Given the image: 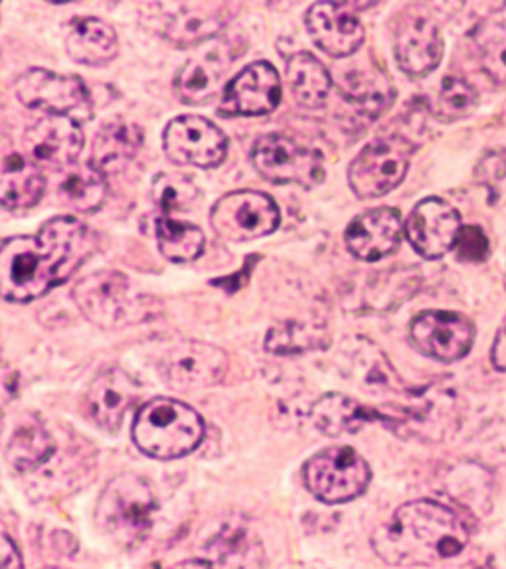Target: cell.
Wrapping results in <instances>:
<instances>
[{
	"mask_svg": "<svg viewBox=\"0 0 506 569\" xmlns=\"http://www.w3.org/2000/svg\"><path fill=\"white\" fill-rule=\"evenodd\" d=\"M98 248V238L86 223L60 216L34 236L9 238L0 249V293L10 302L44 297L68 281Z\"/></svg>",
	"mask_w": 506,
	"mask_h": 569,
	"instance_id": "cell-1",
	"label": "cell"
},
{
	"mask_svg": "<svg viewBox=\"0 0 506 569\" xmlns=\"http://www.w3.org/2000/svg\"><path fill=\"white\" fill-rule=\"evenodd\" d=\"M469 538L472 530L457 510L436 500H414L373 533V548L390 566L418 568L459 556Z\"/></svg>",
	"mask_w": 506,
	"mask_h": 569,
	"instance_id": "cell-2",
	"label": "cell"
},
{
	"mask_svg": "<svg viewBox=\"0 0 506 569\" xmlns=\"http://www.w3.org/2000/svg\"><path fill=\"white\" fill-rule=\"evenodd\" d=\"M73 301L83 317L101 329L116 330L157 319L160 305L117 271H98L73 287Z\"/></svg>",
	"mask_w": 506,
	"mask_h": 569,
	"instance_id": "cell-3",
	"label": "cell"
},
{
	"mask_svg": "<svg viewBox=\"0 0 506 569\" xmlns=\"http://www.w3.org/2000/svg\"><path fill=\"white\" fill-rule=\"evenodd\" d=\"M205 421L185 401L155 398L135 416L133 441L141 453L160 461L192 453L205 439Z\"/></svg>",
	"mask_w": 506,
	"mask_h": 569,
	"instance_id": "cell-4",
	"label": "cell"
},
{
	"mask_svg": "<svg viewBox=\"0 0 506 569\" xmlns=\"http://www.w3.org/2000/svg\"><path fill=\"white\" fill-rule=\"evenodd\" d=\"M157 498L147 480L127 472L119 475L101 492L96 520L99 528L119 546L133 548L141 543L152 528Z\"/></svg>",
	"mask_w": 506,
	"mask_h": 569,
	"instance_id": "cell-5",
	"label": "cell"
},
{
	"mask_svg": "<svg viewBox=\"0 0 506 569\" xmlns=\"http://www.w3.org/2000/svg\"><path fill=\"white\" fill-rule=\"evenodd\" d=\"M302 477L312 497L327 505H340L365 495L373 472L355 449L330 447L307 461Z\"/></svg>",
	"mask_w": 506,
	"mask_h": 569,
	"instance_id": "cell-6",
	"label": "cell"
},
{
	"mask_svg": "<svg viewBox=\"0 0 506 569\" xmlns=\"http://www.w3.org/2000/svg\"><path fill=\"white\" fill-rule=\"evenodd\" d=\"M251 162L261 177L274 184H295L311 190L325 178V160L312 147L285 134L259 137Z\"/></svg>",
	"mask_w": 506,
	"mask_h": 569,
	"instance_id": "cell-7",
	"label": "cell"
},
{
	"mask_svg": "<svg viewBox=\"0 0 506 569\" xmlns=\"http://www.w3.org/2000/svg\"><path fill=\"white\" fill-rule=\"evenodd\" d=\"M414 147L404 137H384L366 144L348 169V182L358 198L388 194L406 178Z\"/></svg>",
	"mask_w": 506,
	"mask_h": 569,
	"instance_id": "cell-8",
	"label": "cell"
},
{
	"mask_svg": "<svg viewBox=\"0 0 506 569\" xmlns=\"http://www.w3.org/2000/svg\"><path fill=\"white\" fill-rule=\"evenodd\" d=\"M14 91L20 103L48 116L70 117L78 123L91 117V98L86 83L76 76L48 70H28L18 78Z\"/></svg>",
	"mask_w": 506,
	"mask_h": 569,
	"instance_id": "cell-9",
	"label": "cell"
},
{
	"mask_svg": "<svg viewBox=\"0 0 506 569\" xmlns=\"http://www.w3.org/2000/svg\"><path fill=\"white\" fill-rule=\"evenodd\" d=\"M210 222L224 240L249 241L274 233L281 222V213L276 200L264 192L236 190L216 202Z\"/></svg>",
	"mask_w": 506,
	"mask_h": 569,
	"instance_id": "cell-10",
	"label": "cell"
},
{
	"mask_svg": "<svg viewBox=\"0 0 506 569\" xmlns=\"http://www.w3.org/2000/svg\"><path fill=\"white\" fill-rule=\"evenodd\" d=\"M165 152L175 164L214 169L228 154V137L200 116L178 117L162 134Z\"/></svg>",
	"mask_w": 506,
	"mask_h": 569,
	"instance_id": "cell-11",
	"label": "cell"
},
{
	"mask_svg": "<svg viewBox=\"0 0 506 569\" xmlns=\"http://www.w3.org/2000/svg\"><path fill=\"white\" fill-rule=\"evenodd\" d=\"M159 368L170 388L200 390L222 380L228 372V355L222 348L198 340H185L167 350Z\"/></svg>",
	"mask_w": 506,
	"mask_h": 569,
	"instance_id": "cell-12",
	"label": "cell"
},
{
	"mask_svg": "<svg viewBox=\"0 0 506 569\" xmlns=\"http://www.w3.org/2000/svg\"><path fill=\"white\" fill-rule=\"evenodd\" d=\"M234 60L236 52L228 40L214 38L200 46L175 78L178 98L188 106H200L216 98Z\"/></svg>",
	"mask_w": 506,
	"mask_h": 569,
	"instance_id": "cell-13",
	"label": "cell"
},
{
	"mask_svg": "<svg viewBox=\"0 0 506 569\" xmlns=\"http://www.w3.org/2000/svg\"><path fill=\"white\" fill-rule=\"evenodd\" d=\"M409 335L424 355L439 362H455L469 355L475 325L459 312L426 311L414 319Z\"/></svg>",
	"mask_w": 506,
	"mask_h": 569,
	"instance_id": "cell-14",
	"label": "cell"
},
{
	"mask_svg": "<svg viewBox=\"0 0 506 569\" xmlns=\"http://www.w3.org/2000/svg\"><path fill=\"white\" fill-rule=\"evenodd\" d=\"M462 216L441 198L421 200L406 222V238L421 258L439 259L455 249Z\"/></svg>",
	"mask_w": 506,
	"mask_h": 569,
	"instance_id": "cell-15",
	"label": "cell"
},
{
	"mask_svg": "<svg viewBox=\"0 0 506 569\" xmlns=\"http://www.w3.org/2000/svg\"><path fill=\"white\" fill-rule=\"evenodd\" d=\"M396 60L411 78H424L444 58V40L436 20L419 10L401 14L396 27Z\"/></svg>",
	"mask_w": 506,
	"mask_h": 569,
	"instance_id": "cell-16",
	"label": "cell"
},
{
	"mask_svg": "<svg viewBox=\"0 0 506 569\" xmlns=\"http://www.w3.org/2000/svg\"><path fill=\"white\" fill-rule=\"evenodd\" d=\"M157 9L165 18L160 34L178 48L210 42L231 18L230 7L224 2H175L157 4Z\"/></svg>",
	"mask_w": 506,
	"mask_h": 569,
	"instance_id": "cell-17",
	"label": "cell"
},
{
	"mask_svg": "<svg viewBox=\"0 0 506 569\" xmlns=\"http://www.w3.org/2000/svg\"><path fill=\"white\" fill-rule=\"evenodd\" d=\"M281 101V80L269 62L249 63L224 89L220 113L226 117H256L271 113Z\"/></svg>",
	"mask_w": 506,
	"mask_h": 569,
	"instance_id": "cell-18",
	"label": "cell"
},
{
	"mask_svg": "<svg viewBox=\"0 0 506 569\" xmlns=\"http://www.w3.org/2000/svg\"><path fill=\"white\" fill-rule=\"evenodd\" d=\"M28 154L38 167L66 169L83 149L81 123L70 117L48 116L36 121L24 137Z\"/></svg>",
	"mask_w": 506,
	"mask_h": 569,
	"instance_id": "cell-19",
	"label": "cell"
},
{
	"mask_svg": "<svg viewBox=\"0 0 506 569\" xmlns=\"http://www.w3.org/2000/svg\"><path fill=\"white\" fill-rule=\"evenodd\" d=\"M139 386L129 373L111 366L89 386L83 411L96 426L106 431H116L123 423L125 413L139 400Z\"/></svg>",
	"mask_w": 506,
	"mask_h": 569,
	"instance_id": "cell-20",
	"label": "cell"
},
{
	"mask_svg": "<svg viewBox=\"0 0 506 569\" xmlns=\"http://www.w3.org/2000/svg\"><path fill=\"white\" fill-rule=\"evenodd\" d=\"M305 24L315 44L333 58H347L365 42L360 20L338 2H317L307 10Z\"/></svg>",
	"mask_w": 506,
	"mask_h": 569,
	"instance_id": "cell-21",
	"label": "cell"
},
{
	"mask_svg": "<svg viewBox=\"0 0 506 569\" xmlns=\"http://www.w3.org/2000/svg\"><path fill=\"white\" fill-rule=\"evenodd\" d=\"M400 212L391 208H374L358 213L345 231L347 248L360 261H378L400 248Z\"/></svg>",
	"mask_w": 506,
	"mask_h": 569,
	"instance_id": "cell-22",
	"label": "cell"
},
{
	"mask_svg": "<svg viewBox=\"0 0 506 569\" xmlns=\"http://www.w3.org/2000/svg\"><path fill=\"white\" fill-rule=\"evenodd\" d=\"M142 131L139 124L113 119L99 129L91 149V164L103 174H116L137 157L141 149Z\"/></svg>",
	"mask_w": 506,
	"mask_h": 569,
	"instance_id": "cell-23",
	"label": "cell"
},
{
	"mask_svg": "<svg viewBox=\"0 0 506 569\" xmlns=\"http://www.w3.org/2000/svg\"><path fill=\"white\" fill-rule=\"evenodd\" d=\"M66 50L71 60L83 66H106L119 53L116 30L96 17L78 18L66 34Z\"/></svg>",
	"mask_w": 506,
	"mask_h": 569,
	"instance_id": "cell-24",
	"label": "cell"
},
{
	"mask_svg": "<svg viewBox=\"0 0 506 569\" xmlns=\"http://www.w3.org/2000/svg\"><path fill=\"white\" fill-rule=\"evenodd\" d=\"M311 416L320 433L329 437L356 433L373 421L386 423L383 411L363 406L360 401L353 400L343 393H325L312 406Z\"/></svg>",
	"mask_w": 506,
	"mask_h": 569,
	"instance_id": "cell-25",
	"label": "cell"
},
{
	"mask_svg": "<svg viewBox=\"0 0 506 569\" xmlns=\"http://www.w3.org/2000/svg\"><path fill=\"white\" fill-rule=\"evenodd\" d=\"M46 180L34 160L18 152L2 159L0 169V202L7 210H27L40 202Z\"/></svg>",
	"mask_w": 506,
	"mask_h": 569,
	"instance_id": "cell-26",
	"label": "cell"
},
{
	"mask_svg": "<svg viewBox=\"0 0 506 569\" xmlns=\"http://www.w3.org/2000/svg\"><path fill=\"white\" fill-rule=\"evenodd\" d=\"M287 81L302 107L319 109L329 101L333 80L327 68L309 52H297L287 62Z\"/></svg>",
	"mask_w": 506,
	"mask_h": 569,
	"instance_id": "cell-27",
	"label": "cell"
},
{
	"mask_svg": "<svg viewBox=\"0 0 506 569\" xmlns=\"http://www.w3.org/2000/svg\"><path fill=\"white\" fill-rule=\"evenodd\" d=\"M329 347V332L319 322L285 320L267 332V352L279 356L301 355Z\"/></svg>",
	"mask_w": 506,
	"mask_h": 569,
	"instance_id": "cell-28",
	"label": "cell"
},
{
	"mask_svg": "<svg viewBox=\"0 0 506 569\" xmlns=\"http://www.w3.org/2000/svg\"><path fill=\"white\" fill-rule=\"evenodd\" d=\"M53 451H56V443L44 427L24 423L10 437L7 461L17 472L34 471L50 461Z\"/></svg>",
	"mask_w": 506,
	"mask_h": 569,
	"instance_id": "cell-29",
	"label": "cell"
},
{
	"mask_svg": "<svg viewBox=\"0 0 506 569\" xmlns=\"http://www.w3.org/2000/svg\"><path fill=\"white\" fill-rule=\"evenodd\" d=\"M157 243L160 253L172 263H190L202 256L206 238L195 223L162 216L157 220Z\"/></svg>",
	"mask_w": 506,
	"mask_h": 569,
	"instance_id": "cell-30",
	"label": "cell"
},
{
	"mask_svg": "<svg viewBox=\"0 0 506 569\" xmlns=\"http://www.w3.org/2000/svg\"><path fill=\"white\" fill-rule=\"evenodd\" d=\"M107 196V180L91 162L71 170L60 184V198L66 206L81 213L96 212Z\"/></svg>",
	"mask_w": 506,
	"mask_h": 569,
	"instance_id": "cell-31",
	"label": "cell"
},
{
	"mask_svg": "<svg viewBox=\"0 0 506 569\" xmlns=\"http://www.w3.org/2000/svg\"><path fill=\"white\" fill-rule=\"evenodd\" d=\"M151 196L160 212H185L196 204L198 187L185 174L160 172L159 177L152 180Z\"/></svg>",
	"mask_w": 506,
	"mask_h": 569,
	"instance_id": "cell-32",
	"label": "cell"
},
{
	"mask_svg": "<svg viewBox=\"0 0 506 569\" xmlns=\"http://www.w3.org/2000/svg\"><path fill=\"white\" fill-rule=\"evenodd\" d=\"M477 106H479V93L469 81L452 78V76L445 78L436 103V116L441 121L452 123V121L465 119L472 116Z\"/></svg>",
	"mask_w": 506,
	"mask_h": 569,
	"instance_id": "cell-33",
	"label": "cell"
},
{
	"mask_svg": "<svg viewBox=\"0 0 506 569\" xmlns=\"http://www.w3.org/2000/svg\"><path fill=\"white\" fill-rule=\"evenodd\" d=\"M457 258L469 263H479L489 256V240L479 226H463L455 243Z\"/></svg>",
	"mask_w": 506,
	"mask_h": 569,
	"instance_id": "cell-34",
	"label": "cell"
},
{
	"mask_svg": "<svg viewBox=\"0 0 506 569\" xmlns=\"http://www.w3.org/2000/svg\"><path fill=\"white\" fill-rule=\"evenodd\" d=\"M483 70L498 86H506V32L495 34L483 46Z\"/></svg>",
	"mask_w": 506,
	"mask_h": 569,
	"instance_id": "cell-35",
	"label": "cell"
},
{
	"mask_svg": "<svg viewBox=\"0 0 506 569\" xmlns=\"http://www.w3.org/2000/svg\"><path fill=\"white\" fill-rule=\"evenodd\" d=\"M2 569H22V558L9 533L2 536Z\"/></svg>",
	"mask_w": 506,
	"mask_h": 569,
	"instance_id": "cell-36",
	"label": "cell"
},
{
	"mask_svg": "<svg viewBox=\"0 0 506 569\" xmlns=\"http://www.w3.org/2000/svg\"><path fill=\"white\" fill-rule=\"evenodd\" d=\"M483 174L485 177L503 178L506 174V152L500 151L495 157L483 160Z\"/></svg>",
	"mask_w": 506,
	"mask_h": 569,
	"instance_id": "cell-37",
	"label": "cell"
},
{
	"mask_svg": "<svg viewBox=\"0 0 506 569\" xmlns=\"http://www.w3.org/2000/svg\"><path fill=\"white\" fill-rule=\"evenodd\" d=\"M493 365L500 372H506V319L503 327L498 330L497 338H495V347H493Z\"/></svg>",
	"mask_w": 506,
	"mask_h": 569,
	"instance_id": "cell-38",
	"label": "cell"
},
{
	"mask_svg": "<svg viewBox=\"0 0 506 569\" xmlns=\"http://www.w3.org/2000/svg\"><path fill=\"white\" fill-rule=\"evenodd\" d=\"M169 569H212V566L208 561L202 560H187L180 561L177 566H172Z\"/></svg>",
	"mask_w": 506,
	"mask_h": 569,
	"instance_id": "cell-39",
	"label": "cell"
},
{
	"mask_svg": "<svg viewBox=\"0 0 506 569\" xmlns=\"http://www.w3.org/2000/svg\"><path fill=\"white\" fill-rule=\"evenodd\" d=\"M42 569H60V568H42Z\"/></svg>",
	"mask_w": 506,
	"mask_h": 569,
	"instance_id": "cell-40",
	"label": "cell"
},
{
	"mask_svg": "<svg viewBox=\"0 0 506 569\" xmlns=\"http://www.w3.org/2000/svg\"><path fill=\"white\" fill-rule=\"evenodd\" d=\"M505 284H506V273H505Z\"/></svg>",
	"mask_w": 506,
	"mask_h": 569,
	"instance_id": "cell-41",
	"label": "cell"
}]
</instances>
